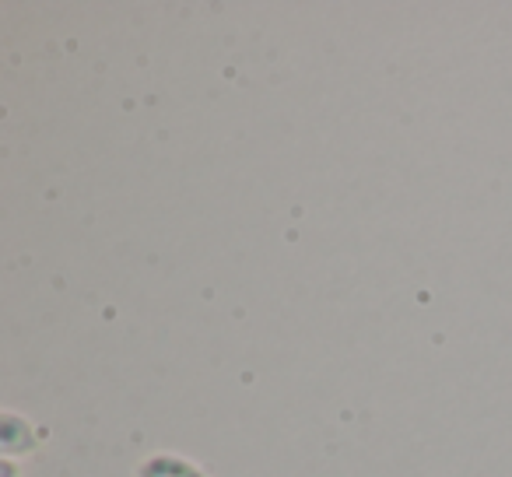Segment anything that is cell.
<instances>
[{"instance_id": "6da1fadb", "label": "cell", "mask_w": 512, "mask_h": 477, "mask_svg": "<svg viewBox=\"0 0 512 477\" xmlns=\"http://www.w3.org/2000/svg\"><path fill=\"white\" fill-rule=\"evenodd\" d=\"M46 446V428L32 418L18 414L15 407H4L0 414V456L8 460H29Z\"/></svg>"}, {"instance_id": "3957f363", "label": "cell", "mask_w": 512, "mask_h": 477, "mask_svg": "<svg viewBox=\"0 0 512 477\" xmlns=\"http://www.w3.org/2000/svg\"><path fill=\"white\" fill-rule=\"evenodd\" d=\"M0 477H25L22 460H8V456H0Z\"/></svg>"}, {"instance_id": "7a4b0ae2", "label": "cell", "mask_w": 512, "mask_h": 477, "mask_svg": "<svg viewBox=\"0 0 512 477\" xmlns=\"http://www.w3.org/2000/svg\"><path fill=\"white\" fill-rule=\"evenodd\" d=\"M134 477H211V474L204 470V463L190 460V456L158 449V453H148L137 463Z\"/></svg>"}]
</instances>
